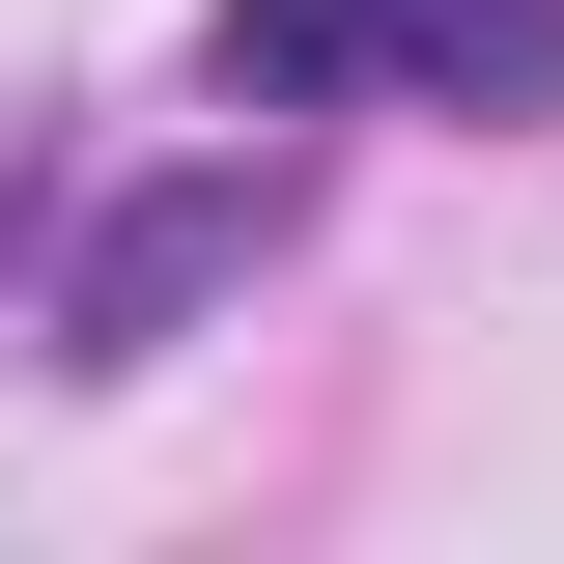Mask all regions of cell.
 Wrapping results in <instances>:
<instances>
[{"instance_id": "obj_2", "label": "cell", "mask_w": 564, "mask_h": 564, "mask_svg": "<svg viewBox=\"0 0 564 564\" xmlns=\"http://www.w3.org/2000/svg\"><path fill=\"white\" fill-rule=\"evenodd\" d=\"M254 226H282L254 170H170V198H141L113 254H85V311H57V339H85V367H170V311H198V282L254 254Z\"/></svg>"}, {"instance_id": "obj_1", "label": "cell", "mask_w": 564, "mask_h": 564, "mask_svg": "<svg viewBox=\"0 0 564 564\" xmlns=\"http://www.w3.org/2000/svg\"><path fill=\"white\" fill-rule=\"evenodd\" d=\"M423 85V113H564V0H226V113Z\"/></svg>"}]
</instances>
